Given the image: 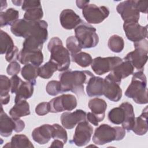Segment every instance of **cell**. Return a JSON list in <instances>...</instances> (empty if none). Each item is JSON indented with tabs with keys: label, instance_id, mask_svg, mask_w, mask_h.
Returning <instances> with one entry per match:
<instances>
[{
	"label": "cell",
	"instance_id": "42",
	"mask_svg": "<svg viewBox=\"0 0 148 148\" xmlns=\"http://www.w3.org/2000/svg\"><path fill=\"white\" fill-rule=\"evenodd\" d=\"M40 6H42L40 1H23L21 5V9L24 11H27L29 9Z\"/></svg>",
	"mask_w": 148,
	"mask_h": 148
},
{
	"label": "cell",
	"instance_id": "22",
	"mask_svg": "<svg viewBox=\"0 0 148 148\" xmlns=\"http://www.w3.org/2000/svg\"><path fill=\"white\" fill-rule=\"evenodd\" d=\"M14 103V105L9 110V114L12 118L20 119L30 114L29 105L26 100H21Z\"/></svg>",
	"mask_w": 148,
	"mask_h": 148
},
{
	"label": "cell",
	"instance_id": "28",
	"mask_svg": "<svg viewBox=\"0 0 148 148\" xmlns=\"http://www.w3.org/2000/svg\"><path fill=\"white\" fill-rule=\"evenodd\" d=\"M29 25L30 21H27L24 18L18 19L11 25L10 31L12 33L16 36L26 38L27 37Z\"/></svg>",
	"mask_w": 148,
	"mask_h": 148
},
{
	"label": "cell",
	"instance_id": "19",
	"mask_svg": "<svg viewBox=\"0 0 148 148\" xmlns=\"http://www.w3.org/2000/svg\"><path fill=\"white\" fill-rule=\"evenodd\" d=\"M53 125L43 124L35 128L32 132L33 140L39 145H45L52 138Z\"/></svg>",
	"mask_w": 148,
	"mask_h": 148
},
{
	"label": "cell",
	"instance_id": "27",
	"mask_svg": "<svg viewBox=\"0 0 148 148\" xmlns=\"http://www.w3.org/2000/svg\"><path fill=\"white\" fill-rule=\"evenodd\" d=\"M39 66L32 64H25L21 70V76L25 80L35 86L36 79L39 76Z\"/></svg>",
	"mask_w": 148,
	"mask_h": 148
},
{
	"label": "cell",
	"instance_id": "38",
	"mask_svg": "<svg viewBox=\"0 0 148 148\" xmlns=\"http://www.w3.org/2000/svg\"><path fill=\"white\" fill-rule=\"evenodd\" d=\"M66 46L68 50L70 52L71 56L81 51L82 49L75 36H69L66 39Z\"/></svg>",
	"mask_w": 148,
	"mask_h": 148
},
{
	"label": "cell",
	"instance_id": "3",
	"mask_svg": "<svg viewBox=\"0 0 148 148\" xmlns=\"http://www.w3.org/2000/svg\"><path fill=\"white\" fill-rule=\"evenodd\" d=\"M47 49L50 53V60L57 65L58 71L68 70L71 63L70 53L63 46L62 40L58 37L52 38L47 45Z\"/></svg>",
	"mask_w": 148,
	"mask_h": 148
},
{
	"label": "cell",
	"instance_id": "26",
	"mask_svg": "<svg viewBox=\"0 0 148 148\" xmlns=\"http://www.w3.org/2000/svg\"><path fill=\"white\" fill-rule=\"evenodd\" d=\"M11 89V82L5 75H1L0 77V98L2 105L8 104L10 101L9 91Z\"/></svg>",
	"mask_w": 148,
	"mask_h": 148
},
{
	"label": "cell",
	"instance_id": "1",
	"mask_svg": "<svg viewBox=\"0 0 148 148\" xmlns=\"http://www.w3.org/2000/svg\"><path fill=\"white\" fill-rule=\"evenodd\" d=\"M94 76L89 71H72L68 69L63 71L59 76L61 86V93L72 91L77 96L84 94V84Z\"/></svg>",
	"mask_w": 148,
	"mask_h": 148
},
{
	"label": "cell",
	"instance_id": "21",
	"mask_svg": "<svg viewBox=\"0 0 148 148\" xmlns=\"http://www.w3.org/2000/svg\"><path fill=\"white\" fill-rule=\"evenodd\" d=\"M147 106L142 111V114L135 119V123L132 129L133 132L138 135H143L148 130L147 124Z\"/></svg>",
	"mask_w": 148,
	"mask_h": 148
},
{
	"label": "cell",
	"instance_id": "7",
	"mask_svg": "<svg viewBox=\"0 0 148 148\" xmlns=\"http://www.w3.org/2000/svg\"><path fill=\"white\" fill-rule=\"evenodd\" d=\"M25 128V123L20 119H14L9 117L1 108L0 114V134L3 137L10 136L14 131L21 132Z\"/></svg>",
	"mask_w": 148,
	"mask_h": 148
},
{
	"label": "cell",
	"instance_id": "35",
	"mask_svg": "<svg viewBox=\"0 0 148 148\" xmlns=\"http://www.w3.org/2000/svg\"><path fill=\"white\" fill-rule=\"evenodd\" d=\"M109 49L114 53H120L124 47V41L123 38L117 35H112L108 42Z\"/></svg>",
	"mask_w": 148,
	"mask_h": 148
},
{
	"label": "cell",
	"instance_id": "36",
	"mask_svg": "<svg viewBox=\"0 0 148 148\" xmlns=\"http://www.w3.org/2000/svg\"><path fill=\"white\" fill-rule=\"evenodd\" d=\"M43 16L42 6L32 8L25 11L24 14V19L27 21L40 20Z\"/></svg>",
	"mask_w": 148,
	"mask_h": 148
},
{
	"label": "cell",
	"instance_id": "46",
	"mask_svg": "<svg viewBox=\"0 0 148 148\" xmlns=\"http://www.w3.org/2000/svg\"><path fill=\"white\" fill-rule=\"evenodd\" d=\"M135 6L139 12H142L145 14L147 13V1H136L135 0Z\"/></svg>",
	"mask_w": 148,
	"mask_h": 148
},
{
	"label": "cell",
	"instance_id": "11",
	"mask_svg": "<svg viewBox=\"0 0 148 148\" xmlns=\"http://www.w3.org/2000/svg\"><path fill=\"white\" fill-rule=\"evenodd\" d=\"M93 133V128L88 123V121L84 120L77 124L75 133L71 143H74L77 146H83L90 141Z\"/></svg>",
	"mask_w": 148,
	"mask_h": 148
},
{
	"label": "cell",
	"instance_id": "37",
	"mask_svg": "<svg viewBox=\"0 0 148 148\" xmlns=\"http://www.w3.org/2000/svg\"><path fill=\"white\" fill-rule=\"evenodd\" d=\"M53 127L52 138L54 139L61 140L64 142V144H65L67 142L68 135L65 128L58 124H53Z\"/></svg>",
	"mask_w": 148,
	"mask_h": 148
},
{
	"label": "cell",
	"instance_id": "44",
	"mask_svg": "<svg viewBox=\"0 0 148 148\" xmlns=\"http://www.w3.org/2000/svg\"><path fill=\"white\" fill-rule=\"evenodd\" d=\"M18 49L16 46H15V47L11 51L5 54V59L8 62H9L16 61V60L18 59Z\"/></svg>",
	"mask_w": 148,
	"mask_h": 148
},
{
	"label": "cell",
	"instance_id": "32",
	"mask_svg": "<svg viewBox=\"0 0 148 148\" xmlns=\"http://www.w3.org/2000/svg\"><path fill=\"white\" fill-rule=\"evenodd\" d=\"M0 46L1 54H7L11 51L16 46H14L13 41L11 37L3 30H1L0 32Z\"/></svg>",
	"mask_w": 148,
	"mask_h": 148
},
{
	"label": "cell",
	"instance_id": "15",
	"mask_svg": "<svg viewBox=\"0 0 148 148\" xmlns=\"http://www.w3.org/2000/svg\"><path fill=\"white\" fill-rule=\"evenodd\" d=\"M134 68L131 63L127 60H124L122 62L115 66L106 76L120 84L121 80L132 75L134 73Z\"/></svg>",
	"mask_w": 148,
	"mask_h": 148
},
{
	"label": "cell",
	"instance_id": "5",
	"mask_svg": "<svg viewBox=\"0 0 148 148\" xmlns=\"http://www.w3.org/2000/svg\"><path fill=\"white\" fill-rule=\"evenodd\" d=\"M75 34L82 49L95 47L98 43L99 37L96 29L83 20L75 28Z\"/></svg>",
	"mask_w": 148,
	"mask_h": 148
},
{
	"label": "cell",
	"instance_id": "9",
	"mask_svg": "<svg viewBox=\"0 0 148 148\" xmlns=\"http://www.w3.org/2000/svg\"><path fill=\"white\" fill-rule=\"evenodd\" d=\"M123 61V60L119 57H97L92 60L91 66L95 74L102 75L110 72Z\"/></svg>",
	"mask_w": 148,
	"mask_h": 148
},
{
	"label": "cell",
	"instance_id": "25",
	"mask_svg": "<svg viewBox=\"0 0 148 148\" xmlns=\"http://www.w3.org/2000/svg\"><path fill=\"white\" fill-rule=\"evenodd\" d=\"M34 85H33L31 83L28 81H23L16 93L14 102L30 98L34 93Z\"/></svg>",
	"mask_w": 148,
	"mask_h": 148
},
{
	"label": "cell",
	"instance_id": "16",
	"mask_svg": "<svg viewBox=\"0 0 148 148\" xmlns=\"http://www.w3.org/2000/svg\"><path fill=\"white\" fill-rule=\"evenodd\" d=\"M120 85V83L106 76L104 79L103 95L111 101L117 102L120 101L122 97V90Z\"/></svg>",
	"mask_w": 148,
	"mask_h": 148
},
{
	"label": "cell",
	"instance_id": "10",
	"mask_svg": "<svg viewBox=\"0 0 148 148\" xmlns=\"http://www.w3.org/2000/svg\"><path fill=\"white\" fill-rule=\"evenodd\" d=\"M49 103L51 113L72 111L77 106V99L73 95L62 94L51 99Z\"/></svg>",
	"mask_w": 148,
	"mask_h": 148
},
{
	"label": "cell",
	"instance_id": "13",
	"mask_svg": "<svg viewBox=\"0 0 148 148\" xmlns=\"http://www.w3.org/2000/svg\"><path fill=\"white\" fill-rule=\"evenodd\" d=\"M116 10L121 16L124 22H138L140 17V12L137 9L135 0H127L119 3Z\"/></svg>",
	"mask_w": 148,
	"mask_h": 148
},
{
	"label": "cell",
	"instance_id": "20",
	"mask_svg": "<svg viewBox=\"0 0 148 148\" xmlns=\"http://www.w3.org/2000/svg\"><path fill=\"white\" fill-rule=\"evenodd\" d=\"M104 79L93 76L91 77L86 86V92L88 97H99L103 94Z\"/></svg>",
	"mask_w": 148,
	"mask_h": 148
},
{
	"label": "cell",
	"instance_id": "24",
	"mask_svg": "<svg viewBox=\"0 0 148 148\" xmlns=\"http://www.w3.org/2000/svg\"><path fill=\"white\" fill-rule=\"evenodd\" d=\"M124 108L125 112V117L124 122L121 124L122 127L127 132L132 130L135 123V113L132 105L128 102H125L121 104Z\"/></svg>",
	"mask_w": 148,
	"mask_h": 148
},
{
	"label": "cell",
	"instance_id": "31",
	"mask_svg": "<svg viewBox=\"0 0 148 148\" xmlns=\"http://www.w3.org/2000/svg\"><path fill=\"white\" fill-rule=\"evenodd\" d=\"M108 119L112 123L116 125L121 124L125 117V112L120 105L119 107L114 108L108 113Z\"/></svg>",
	"mask_w": 148,
	"mask_h": 148
},
{
	"label": "cell",
	"instance_id": "33",
	"mask_svg": "<svg viewBox=\"0 0 148 148\" xmlns=\"http://www.w3.org/2000/svg\"><path fill=\"white\" fill-rule=\"evenodd\" d=\"M72 61L76 63L80 66L86 68L90 65L92 62L91 56L86 52L80 51L76 54L71 56Z\"/></svg>",
	"mask_w": 148,
	"mask_h": 148
},
{
	"label": "cell",
	"instance_id": "2",
	"mask_svg": "<svg viewBox=\"0 0 148 148\" xmlns=\"http://www.w3.org/2000/svg\"><path fill=\"white\" fill-rule=\"evenodd\" d=\"M132 74L131 82L125 91V95L138 104L147 103V79L145 73L139 71Z\"/></svg>",
	"mask_w": 148,
	"mask_h": 148
},
{
	"label": "cell",
	"instance_id": "39",
	"mask_svg": "<svg viewBox=\"0 0 148 148\" xmlns=\"http://www.w3.org/2000/svg\"><path fill=\"white\" fill-rule=\"evenodd\" d=\"M47 93L51 96H56L61 93V86L60 81L51 80L48 82L46 87Z\"/></svg>",
	"mask_w": 148,
	"mask_h": 148
},
{
	"label": "cell",
	"instance_id": "6",
	"mask_svg": "<svg viewBox=\"0 0 148 148\" xmlns=\"http://www.w3.org/2000/svg\"><path fill=\"white\" fill-rule=\"evenodd\" d=\"M135 50L128 53L123 60L130 61L134 68L142 71L147 61L148 42L146 39L134 42Z\"/></svg>",
	"mask_w": 148,
	"mask_h": 148
},
{
	"label": "cell",
	"instance_id": "43",
	"mask_svg": "<svg viewBox=\"0 0 148 148\" xmlns=\"http://www.w3.org/2000/svg\"><path fill=\"white\" fill-rule=\"evenodd\" d=\"M10 79L11 82L10 91L12 94H16L18 87L23 82V80L17 75L12 76Z\"/></svg>",
	"mask_w": 148,
	"mask_h": 148
},
{
	"label": "cell",
	"instance_id": "41",
	"mask_svg": "<svg viewBox=\"0 0 148 148\" xmlns=\"http://www.w3.org/2000/svg\"><path fill=\"white\" fill-rule=\"evenodd\" d=\"M21 69L20 65L17 61L11 62L6 68V72L8 75L10 76L17 75Z\"/></svg>",
	"mask_w": 148,
	"mask_h": 148
},
{
	"label": "cell",
	"instance_id": "49",
	"mask_svg": "<svg viewBox=\"0 0 148 148\" xmlns=\"http://www.w3.org/2000/svg\"><path fill=\"white\" fill-rule=\"evenodd\" d=\"M23 1H12V3L16 6H20L22 5Z\"/></svg>",
	"mask_w": 148,
	"mask_h": 148
},
{
	"label": "cell",
	"instance_id": "18",
	"mask_svg": "<svg viewBox=\"0 0 148 148\" xmlns=\"http://www.w3.org/2000/svg\"><path fill=\"white\" fill-rule=\"evenodd\" d=\"M17 60L24 65L30 63L39 66L43 62V56L42 50L28 51L21 49L19 52Z\"/></svg>",
	"mask_w": 148,
	"mask_h": 148
},
{
	"label": "cell",
	"instance_id": "23",
	"mask_svg": "<svg viewBox=\"0 0 148 148\" xmlns=\"http://www.w3.org/2000/svg\"><path fill=\"white\" fill-rule=\"evenodd\" d=\"M88 106L92 113L102 120L104 119L107 109V103L105 100L99 98H92L89 101Z\"/></svg>",
	"mask_w": 148,
	"mask_h": 148
},
{
	"label": "cell",
	"instance_id": "29",
	"mask_svg": "<svg viewBox=\"0 0 148 148\" xmlns=\"http://www.w3.org/2000/svg\"><path fill=\"white\" fill-rule=\"evenodd\" d=\"M19 17V12L14 8H9L5 12H0L1 27L12 25Z\"/></svg>",
	"mask_w": 148,
	"mask_h": 148
},
{
	"label": "cell",
	"instance_id": "8",
	"mask_svg": "<svg viewBox=\"0 0 148 148\" xmlns=\"http://www.w3.org/2000/svg\"><path fill=\"white\" fill-rule=\"evenodd\" d=\"M109 9L105 6H98L88 4L82 9V14L88 23L97 24L102 23L109 15Z\"/></svg>",
	"mask_w": 148,
	"mask_h": 148
},
{
	"label": "cell",
	"instance_id": "30",
	"mask_svg": "<svg viewBox=\"0 0 148 148\" xmlns=\"http://www.w3.org/2000/svg\"><path fill=\"white\" fill-rule=\"evenodd\" d=\"M5 147H34L28 137L23 134H17L12 136L9 143H7Z\"/></svg>",
	"mask_w": 148,
	"mask_h": 148
},
{
	"label": "cell",
	"instance_id": "45",
	"mask_svg": "<svg viewBox=\"0 0 148 148\" xmlns=\"http://www.w3.org/2000/svg\"><path fill=\"white\" fill-rule=\"evenodd\" d=\"M86 119L87 121L90 122L91 124L95 126H98V123L102 121V120L98 117L97 116L95 115L92 112H88L86 114Z\"/></svg>",
	"mask_w": 148,
	"mask_h": 148
},
{
	"label": "cell",
	"instance_id": "47",
	"mask_svg": "<svg viewBox=\"0 0 148 148\" xmlns=\"http://www.w3.org/2000/svg\"><path fill=\"white\" fill-rule=\"evenodd\" d=\"M90 3V1H83V0H77L76 1V6L79 9H83L85 6H86Z\"/></svg>",
	"mask_w": 148,
	"mask_h": 148
},
{
	"label": "cell",
	"instance_id": "14",
	"mask_svg": "<svg viewBox=\"0 0 148 148\" xmlns=\"http://www.w3.org/2000/svg\"><path fill=\"white\" fill-rule=\"evenodd\" d=\"M86 112L82 109L64 112L61 115V124L65 128L71 130L80 122L86 120Z\"/></svg>",
	"mask_w": 148,
	"mask_h": 148
},
{
	"label": "cell",
	"instance_id": "12",
	"mask_svg": "<svg viewBox=\"0 0 148 148\" xmlns=\"http://www.w3.org/2000/svg\"><path fill=\"white\" fill-rule=\"evenodd\" d=\"M123 29L127 39L133 42L140 41L147 37V25L142 26L138 22H124Z\"/></svg>",
	"mask_w": 148,
	"mask_h": 148
},
{
	"label": "cell",
	"instance_id": "17",
	"mask_svg": "<svg viewBox=\"0 0 148 148\" xmlns=\"http://www.w3.org/2000/svg\"><path fill=\"white\" fill-rule=\"evenodd\" d=\"M82 19L73 10L64 9L60 15V21L61 26L66 29L75 28L81 22Z\"/></svg>",
	"mask_w": 148,
	"mask_h": 148
},
{
	"label": "cell",
	"instance_id": "48",
	"mask_svg": "<svg viewBox=\"0 0 148 148\" xmlns=\"http://www.w3.org/2000/svg\"><path fill=\"white\" fill-rule=\"evenodd\" d=\"M64 145V142L59 139H54L51 143L50 147H63Z\"/></svg>",
	"mask_w": 148,
	"mask_h": 148
},
{
	"label": "cell",
	"instance_id": "40",
	"mask_svg": "<svg viewBox=\"0 0 148 148\" xmlns=\"http://www.w3.org/2000/svg\"><path fill=\"white\" fill-rule=\"evenodd\" d=\"M49 112H50L49 102H40L35 108V113L39 116H44Z\"/></svg>",
	"mask_w": 148,
	"mask_h": 148
},
{
	"label": "cell",
	"instance_id": "4",
	"mask_svg": "<svg viewBox=\"0 0 148 148\" xmlns=\"http://www.w3.org/2000/svg\"><path fill=\"white\" fill-rule=\"evenodd\" d=\"M125 136V130L123 127L102 124L95 130L92 141L96 145H103L114 140H122Z\"/></svg>",
	"mask_w": 148,
	"mask_h": 148
},
{
	"label": "cell",
	"instance_id": "34",
	"mask_svg": "<svg viewBox=\"0 0 148 148\" xmlns=\"http://www.w3.org/2000/svg\"><path fill=\"white\" fill-rule=\"evenodd\" d=\"M57 71H58L57 65L53 61L49 60L43 65L39 67V76L44 79H48Z\"/></svg>",
	"mask_w": 148,
	"mask_h": 148
}]
</instances>
